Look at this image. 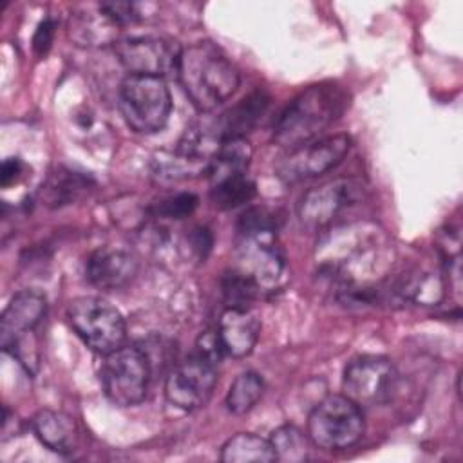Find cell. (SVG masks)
I'll return each mask as SVG.
<instances>
[{
    "mask_svg": "<svg viewBox=\"0 0 463 463\" xmlns=\"http://www.w3.org/2000/svg\"><path fill=\"white\" fill-rule=\"evenodd\" d=\"M318 264L336 282L342 298L362 304L376 295L392 264V248L378 226H340L318 242Z\"/></svg>",
    "mask_w": 463,
    "mask_h": 463,
    "instance_id": "obj_1",
    "label": "cell"
},
{
    "mask_svg": "<svg viewBox=\"0 0 463 463\" xmlns=\"http://www.w3.org/2000/svg\"><path fill=\"white\" fill-rule=\"evenodd\" d=\"M277 217L266 206L248 208L237 222L233 268L262 291L277 289L286 277V257L277 241Z\"/></svg>",
    "mask_w": 463,
    "mask_h": 463,
    "instance_id": "obj_2",
    "label": "cell"
},
{
    "mask_svg": "<svg viewBox=\"0 0 463 463\" xmlns=\"http://www.w3.org/2000/svg\"><path fill=\"white\" fill-rule=\"evenodd\" d=\"M175 74L184 94L201 112H212L228 101L241 83L232 60L206 40L181 49Z\"/></svg>",
    "mask_w": 463,
    "mask_h": 463,
    "instance_id": "obj_3",
    "label": "cell"
},
{
    "mask_svg": "<svg viewBox=\"0 0 463 463\" xmlns=\"http://www.w3.org/2000/svg\"><path fill=\"white\" fill-rule=\"evenodd\" d=\"M349 107V94L342 85L315 83L295 96L273 125V141L286 150L317 139Z\"/></svg>",
    "mask_w": 463,
    "mask_h": 463,
    "instance_id": "obj_4",
    "label": "cell"
},
{
    "mask_svg": "<svg viewBox=\"0 0 463 463\" xmlns=\"http://www.w3.org/2000/svg\"><path fill=\"white\" fill-rule=\"evenodd\" d=\"M119 109L134 132H159L172 112V96L165 78L128 74L119 87Z\"/></svg>",
    "mask_w": 463,
    "mask_h": 463,
    "instance_id": "obj_5",
    "label": "cell"
},
{
    "mask_svg": "<svg viewBox=\"0 0 463 463\" xmlns=\"http://www.w3.org/2000/svg\"><path fill=\"white\" fill-rule=\"evenodd\" d=\"M150 376L152 362L146 349L139 345H121L105 354L99 369L105 396L118 407L141 403L146 396Z\"/></svg>",
    "mask_w": 463,
    "mask_h": 463,
    "instance_id": "obj_6",
    "label": "cell"
},
{
    "mask_svg": "<svg viewBox=\"0 0 463 463\" xmlns=\"http://www.w3.org/2000/svg\"><path fill=\"white\" fill-rule=\"evenodd\" d=\"M365 430L362 407L345 394L320 400L307 418V436L324 450H342L354 445Z\"/></svg>",
    "mask_w": 463,
    "mask_h": 463,
    "instance_id": "obj_7",
    "label": "cell"
},
{
    "mask_svg": "<svg viewBox=\"0 0 463 463\" xmlns=\"http://www.w3.org/2000/svg\"><path fill=\"white\" fill-rule=\"evenodd\" d=\"M67 320L81 342L99 354L125 345L127 326L123 315L99 297H78L67 307Z\"/></svg>",
    "mask_w": 463,
    "mask_h": 463,
    "instance_id": "obj_8",
    "label": "cell"
},
{
    "mask_svg": "<svg viewBox=\"0 0 463 463\" xmlns=\"http://www.w3.org/2000/svg\"><path fill=\"white\" fill-rule=\"evenodd\" d=\"M400 374L385 356L362 354L353 358L342 376V389L360 407H374L391 402L398 391Z\"/></svg>",
    "mask_w": 463,
    "mask_h": 463,
    "instance_id": "obj_9",
    "label": "cell"
},
{
    "mask_svg": "<svg viewBox=\"0 0 463 463\" xmlns=\"http://www.w3.org/2000/svg\"><path fill=\"white\" fill-rule=\"evenodd\" d=\"M349 150L351 137L347 134L318 137L289 148L275 163V174L288 184L313 179L340 165Z\"/></svg>",
    "mask_w": 463,
    "mask_h": 463,
    "instance_id": "obj_10",
    "label": "cell"
},
{
    "mask_svg": "<svg viewBox=\"0 0 463 463\" xmlns=\"http://www.w3.org/2000/svg\"><path fill=\"white\" fill-rule=\"evenodd\" d=\"M362 183L354 177H336L309 188L298 201L297 213L307 230H322L347 206L362 197Z\"/></svg>",
    "mask_w": 463,
    "mask_h": 463,
    "instance_id": "obj_11",
    "label": "cell"
},
{
    "mask_svg": "<svg viewBox=\"0 0 463 463\" xmlns=\"http://www.w3.org/2000/svg\"><path fill=\"white\" fill-rule=\"evenodd\" d=\"M217 365L219 364L195 353L177 364L165 380L166 400L183 411L203 407L217 383Z\"/></svg>",
    "mask_w": 463,
    "mask_h": 463,
    "instance_id": "obj_12",
    "label": "cell"
},
{
    "mask_svg": "<svg viewBox=\"0 0 463 463\" xmlns=\"http://www.w3.org/2000/svg\"><path fill=\"white\" fill-rule=\"evenodd\" d=\"M114 51L128 74L157 78L175 72L181 54V49L175 42L152 34L121 38L114 45Z\"/></svg>",
    "mask_w": 463,
    "mask_h": 463,
    "instance_id": "obj_13",
    "label": "cell"
},
{
    "mask_svg": "<svg viewBox=\"0 0 463 463\" xmlns=\"http://www.w3.org/2000/svg\"><path fill=\"white\" fill-rule=\"evenodd\" d=\"M137 273L136 257L123 248L101 246L92 251L85 264L89 284L101 291H112L127 286Z\"/></svg>",
    "mask_w": 463,
    "mask_h": 463,
    "instance_id": "obj_14",
    "label": "cell"
},
{
    "mask_svg": "<svg viewBox=\"0 0 463 463\" xmlns=\"http://www.w3.org/2000/svg\"><path fill=\"white\" fill-rule=\"evenodd\" d=\"M260 335V318L250 306H228L217 324V336L224 354L248 356Z\"/></svg>",
    "mask_w": 463,
    "mask_h": 463,
    "instance_id": "obj_15",
    "label": "cell"
},
{
    "mask_svg": "<svg viewBox=\"0 0 463 463\" xmlns=\"http://www.w3.org/2000/svg\"><path fill=\"white\" fill-rule=\"evenodd\" d=\"M47 313V298L38 289H22L13 295L0 320L2 345L22 335L34 333Z\"/></svg>",
    "mask_w": 463,
    "mask_h": 463,
    "instance_id": "obj_16",
    "label": "cell"
},
{
    "mask_svg": "<svg viewBox=\"0 0 463 463\" xmlns=\"http://www.w3.org/2000/svg\"><path fill=\"white\" fill-rule=\"evenodd\" d=\"M119 31L121 27L99 5L72 13L67 24L69 38L80 47L116 45Z\"/></svg>",
    "mask_w": 463,
    "mask_h": 463,
    "instance_id": "obj_17",
    "label": "cell"
},
{
    "mask_svg": "<svg viewBox=\"0 0 463 463\" xmlns=\"http://www.w3.org/2000/svg\"><path fill=\"white\" fill-rule=\"evenodd\" d=\"M31 427L40 443L56 454H72L80 445V429L76 420L61 411H38L31 420Z\"/></svg>",
    "mask_w": 463,
    "mask_h": 463,
    "instance_id": "obj_18",
    "label": "cell"
},
{
    "mask_svg": "<svg viewBox=\"0 0 463 463\" xmlns=\"http://www.w3.org/2000/svg\"><path fill=\"white\" fill-rule=\"evenodd\" d=\"M269 105V96L264 90H253L237 105L215 118L217 132L222 141L244 137L262 118Z\"/></svg>",
    "mask_w": 463,
    "mask_h": 463,
    "instance_id": "obj_19",
    "label": "cell"
},
{
    "mask_svg": "<svg viewBox=\"0 0 463 463\" xmlns=\"http://www.w3.org/2000/svg\"><path fill=\"white\" fill-rule=\"evenodd\" d=\"M250 161H251V146L246 141V137L222 141L219 150L212 157L206 172L210 184H217L230 177L248 174Z\"/></svg>",
    "mask_w": 463,
    "mask_h": 463,
    "instance_id": "obj_20",
    "label": "cell"
},
{
    "mask_svg": "<svg viewBox=\"0 0 463 463\" xmlns=\"http://www.w3.org/2000/svg\"><path fill=\"white\" fill-rule=\"evenodd\" d=\"M92 184V179L83 172L58 168L47 177L45 184L42 186V201L51 208L65 206L83 197Z\"/></svg>",
    "mask_w": 463,
    "mask_h": 463,
    "instance_id": "obj_21",
    "label": "cell"
},
{
    "mask_svg": "<svg viewBox=\"0 0 463 463\" xmlns=\"http://www.w3.org/2000/svg\"><path fill=\"white\" fill-rule=\"evenodd\" d=\"M394 291L405 300H412L421 306H436L445 295V284L439 273L412 269L394 284Z\"/></svg>",
    "mask_w": 463,
    "mask_h": 463,
    "instance_id": "obj_22",
    "label": "cell"
},
{
    "mask_svg": "<svg viewBox=\"0 0 463 463\" xmlns=\"http://www.w3.org/2000/svg\"><path fill=\"white\" fill-rule=\"evenodd\" d=\"M221 459L224 463H266L277 461V454L269 439L253 432H239L222 445Z\"/></svg>",
    "mask_w": 463,
    "mask_h": 463,
    "instance_id": "obj_23",
    "label": "cell"
},
{
    "mask_svg": "<svg viewBox=\"0 0 463 463\" xmlns=\"http://www.w3.org/2000/svg\"><path fill=\"white\" fill-rule=\"evenodd\" d=\"M264 389L266 385L260 374L253 371L241 373L239 376H235V380L228 389L226 409L237 416L250 412L257 405V402L262 398Z\"/></svg>",
    "mask_w": 463,
    "mask_h": 463,
    "instance_id": "obj_24",
    "label": "cell"
},
{
    "mask_svg": "<svg viewBox=\"0 0 463 463\" xmlns=\"http://www.w3.org/2000/svg\"><path fill=\"white\" fill-rule=\"evenodd\" d=\"M255 183L248 177V174L230 177L217 184H210L212 203L222 210L237 208L244 203H250L255 197Z\"/></svg>",
    "mask_w": 463,
    "mask_h": 463,
    "instance_id": "obj_25",
    "label": "cell"
},
{
    "mask_svg": "<svg viewBox=\"0 0 463 463\" xmlns=\"http://www.w3.org/2000/svg\"><path fill=\"white\" fill-rule=\"evenodd\" d=\"M269 441L280 461H304L307 458V438L295 425H280L271 432Z\"/></svg>",
    "mask_w": 463,
    "mask_h": 463,
    "instance_id": "obj_26",
    "label": "cell"
},
{
    "mask_svg": "<svg viewBox=\"0 0 463 463\" xmlns=\"http://www.w3.org/2000/svg\"><path fill=\"white\" fill-rule=\"evenodd\" d=\"M199 204L197 195L190 192H181L175 195H168L150 206V212L154 217L163 219H184L195 212Z\"/></svg>",
    "mask_w": 463,
    "mask_h": 463,
    "instance_id": "obj_27",
    "label": "cell"
},
{
    "mask_svg": "<svg viewBox=\"0 0 463 463\" xmlns=\"http://www.w3.org/2000/svg\"><path fill=\"white\" fill-rule=\"evenodd\" d=\"M99 7L119 25L125 27L128 24L137 22L141 14V5L136 2H101Z\"/></svg>",
    "mask_w": 463,
    "mask_h": 463,
    "instance_id": "obj_28",
    "label": "cell"
},
{
    "mask_svg": "<svg viewBox=\"0 0 463 463\" xmlns=\"http://www.w3.org/2000/svg\"><path fill=\"white\" fill-rule=\"evenodd\" d=\"M54 29H56V22L51 16L43 18L38 24V27L34 31V36H33V51L38 56H43L51 49V43H52V38H54Z\"/></svg>",
    "mask_w": 463,
    "mask_h": 463,
    "instance_id": "obj_29",
    "label": "cell"
},
{
    "mask_svg": "<svg viewBox=\"0 0 463 463\" xmlns=\"http://www.w3.org/2000/svg\"><path fill=\"white\" fill-rule=\"evenodd\" d=\"M24 170H25V165H24L22 159L7 157L2 163V170H0V183H2V186L5 188L9 184L16 183L24 175Z\"/></svg>",
    "mask_w": 463,
    "mask_h": 463,
    "instance_id": "obj_30",
    "label": "cell"
},
{
    "mask_svg": "<svg viewBox=\"0 0 463 463\" xmlns=\"http://www.w3.org/2000/svg\"><path fill=\"white\" fill-rule=\"evenodd\" d=\"M188 242H190V250L199 257V259H204L206 253L210 251L212 248V235L206 228H194L190 237H188Z\"/></svg>",
    "mask_w": 463,
    "mask_h": 463,
    "instance_id": "obj_31",
    "label": "cell"
}]
</instances>
